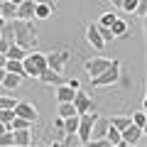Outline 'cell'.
Here are the masks:
<instances>
[{"label": "cell", "instance_id": "cell-25", "mask_svg": "<svg viewBox=\"0 0 147 147\" xmlns=\"http://www.w3.org/2000/svg\"><path fill=\"white\" fill-rule=\"evenodd\" d=\"M130 120L135 123L137 127H142V130H145V125H147V110H137V113H132Z\"/></svg>", "mask_w": 147, "mask_h": 147}, {"label": "cell", "instance_id": "cell-36", "mask_svg": "<svg viewBox=\"0 0 147 147\" xmlns=\"http://www.w3.org/2000/svg\"><path fill=\"white\" fill-rule=\"evenodd\" d=\"M110 5L115 7V10H120V5H123V0H110Z\"/></svg>", "mask_w": 147, "mask_h": 147}, {"label": "cell", "instance_id": "cell-12", "mask_svg": "<svg viewBox=\"0 0 147 147\" xmlns=\"http://www.w3.org/2000/svg\"><path fill=\"white\" fill-rule=\"evenodd\" d=\"M17 20H34V0H22L17 5Z\"/></svg>", "mask_w": 147, "mask_h": 147}, {"label": "cell", "instance_id": "cell-33", "mask_svg": "<svg viewBox=\"0 0 147 147\" xmlns=\"http://www.w3.org/2000/svg\"><path fill=\"white\" fill-rule=\"evenodd\" d=\"M135 15L140 17V20H142V17L147 15V0H137V7H135Z\"/></svg>", "mask_w": 147, "mask_h": 147}, {"label": "cell", "instance_id": "cell-19", "mask_svg": "<svg viewBox=\"0 0 147 147\" xmlns=\"http://www.w3.org/2000/svg\"><path fill=\"white\" fill-rule=\"evenodd\" d=\"M0 15L5 17V20H15L17 5H15V3H10V0H3V3H0Z\"/></svg>", "mask_w": 147, "mask_h": 147}, {"label": "cell", "instance_id": "cell-43", "mask_svg": "<svg viewBox=\"0 0 147 147\" xmlns=\"http://www.w3.org/2000/svg\"><path fill=\"white\" fill-rule=\"evenodd\" d=\"M0 3H3V0H0Z\"/></svg>", "mask_w": 147, "mask_h": 147}, {"label": "cell", "instance_id": "cell-41", "mask_svg": "<svg viewBox=\"0 0 147 147\" xmlns=\"http://www.w3.org/2000/svg\"><path fill=\"white\" fill-rule=\"evenodd\" d=\"M5 22H7V20H5V17H3V15H0V27H3V25H5Z\"/></svg>", "mask_w": 147, "mask_h": 147}, {"label": "cell", "instance_id": "cell-34", "mask_svg": "<svg viewBox=\"0 0 147 147\" xmlns=\"http://www.w3.org/2000/svg\"><path fill=\"white\" fill-rule=\"evenodd\" d=\"M135 7H137V0H123L120 10L123 12H135Z\"/></svg>", "mask_w": 147, "mask_h": 147}, {"label": "cell", "instance_id": "cell-21", "mask_svg": "<svg viewBox=\"0 0 147 147\" xmlns=\"http://www.w3.org/2000/svg\"><path fill=\"white\" fill-rule=\"evenodd\" d=\"M110 32H113V37H127V22L120 20V17H115L113 25H110Z\"/></svg>", "mask_w": 147, "mask_h": 147}, {"label": "cell", "instance_id": "cell-13", "mask_svg": "<svg viewBox=\"0 0 147 147\" xmlns=\"http://www.w3.org/2000/svg\"><path fill=\"white\" fill-rule=\"evenodd\" d=\"M12 137H15V145H17V147L32 145V127H20V130H12Z\"/></svg>", "mask_w": 147, "mask_h": 147}, {"label": "cell", "instance_id": "cell-42", "mask_svg": "<svg viewBox=\"0 0 147 147\" xmlns=\"http://www.w3.org/2000/svg\"><path fill=\"white\" fill-rule=\"evenodd\" d=\"M10 3H15V5H20V3H22V0H10Z\"/></svg>", "mask_w": 147, "mask_h": 147}, {"label": "cell", "instance_id": "cell-38", "mask_svg": "<svg viewBox=\"0 0 147 147\" xmlns=\"http://www.w3.org/2000/svg\"><path fill=\"white\" fill-rule=\"evenodd\" d=\"M5 59H7V57H5L3 52H0V66H5Z\"/></svg>", "mask_w": 147, "mask_h": 147}, {"label": "cell", "instance_id": "cell-26", "mask_svg": "<svg viewBox=\"0 0 147 147\" xmlns=\"http://www.w3.org/2000/svg\"><path fill=\"white\" fill-rule=\"evenodd\" d=\"M34 123L32 120H27V118H20V115H15L12 118V123H10V130H20V127H32Z\"/></svg>", "mask_w": 147, "mask_h": 147}, {"label": "cell", "instance_id": "cell-8", "mask_svg": "<svg viewBox=\"0 0 147 147\" xmlns=\"http://www.w3.org/2000/svg\"><path fill=\"white\" fill-rule=\"evenodd\" d=\"M12 110H15V115L27 118V120H32V123H37V118H39V110H37V105L30 103V100H17Z\"/></svg>", "mask_w": 147, "mask_h": 147}, {"label": "cell", "instance_id": "cell-9", "mask_svg": "<svg viewBox=\"0 0 147 147\" xmlns=\"http://www.w3.org/2000/svg\"><path fill=\"white\" fill-rule=\"evenodd\" d=\"M108 64H110V59H105V57H93V59H86L84 69H86V74H88L91 79H93V76H98L100 71L108 69Z\"/></svg>", "mask_w": 147, "mask_h": 147}, {"label": "cell", "instance_id": "cell-20", "mask_svg": "<svg viewBox=\"0 0 147 147\" xmlns=\"http://www.w3.org/2000/svg\"><path fill=\"white\" fill-rule=\"evenodd\" d=\"M5 71H12L17 76L25 79V66H22V59H5Z\"/></svg>", "mask_w": 147, "mask_h": 147}, {"label": "cell", "instance_id": "cell-3", "mask_svg": "<svg viewBox=\"0 0 147 147\" xmlns=\"http://www.w3.org/2000/svg\"><path fill=\"white\" fill-rule=\"evenodd\" d=\"M22 66H25V76L37 79V76L47 69V54H42V52H27V57L22 59Z\"/></svg>", "mask_w": 147, "mask_h": 147}, {"label": "cell", "instance_id": "cell-32", "mask_svg": "<svg viewBox=\"0 0 147 147\" xmlns=\"http://www.w3.org/2000/svg\"><path fill=\"white\" fill-rule=\"evenodd\" d=\"M15 96H0V108H15Z\"/></svg>", "mask_w": 147, "mask_h": 147}, {"label": "cell", "instance_id": "cell-16", "mask_svg": "<svg viewBox=\"0 0 147 147\" xmlns=\"http://www.w3.org/2000/svg\"><path fill=\"white\" fill-rule=\"evenodd\" d=\"M20 84H22V76H17V74H12V71H5V76H3V84H0V86H5L7 91H15Z\"/></svg>", "mask_w": 147, "mask_h": 147}, {"label": "cell", "instance_id": "cell-29", "mask_svg": "<svg viewBox=\"0 0 147 147\" xmlns=\"http://www.w3.org/2000/svg\"><path fill=\"white\" fill-rule=\"evenodd\" d=\"M96 27H98V34L103 37V42H105V44L115 39V37H113V32H110V27H105V25H98V22H96Z\"/></svg>", "mask_w": 147, "mask_h": 147}, {"label": "cell", "instance_id": "cell-31", "mask_svg": "<svg viewBox=\"0 0 147 147\" xmlns=\"http://www.w3.org/2000/svg\"><path fill=\"white\" fill-rule=\"evenodd\" d=\"M115 17H118L115 12H103V15H100V20H98V25H105V27H110Z\"/></svg>", "mask_w": 147, "mask_h": 147}, {"label": "cell", "instance_id": "cell-17", "mask_svg": "<svg viewBox=\"0 0 147 147\" xmlns=\"http://www.w3.org/2000/svg\"><path fill=\"white\" fill-rule=\"evenodd\" d=\"M74 93H76V91H74L69 84H59L57 86V100H59V103H64V100H74Z\"/></svg>", "mask_w": 147, "mask_h": 147}, {"label": "cell", "instance_id": "cell-37", "mask_svg": "<svg viewBox=\"0 0 147 147\" xmlns=\"http://www.w3.org/2000/svg\"><path fill=\"white\" fill-rule=\"evenodd\" d=\"M34 3H47V5H52V7H57V0H34Z\"/></svg>", "mask_w": 147, "mask_h": 147}, {"label": "cell", "instance_id": "cell-23", "mask_svg": "<svg viewBox=\"0 0 147 147\" xmlns=\"http://www.w3.org/2000/svg\"><path fill=\"white\" fill-rule=\"evenodd\" d=\"M74 113H76V108H74L71 100H64V103H59V108H57L59 118H69V115H74ZM76 115H79V113H76Z\"/></svg>", "mask_w": 147, "mask_h": 147}, {"label": "cell", "instance_id": "cell-7", "mask_svg": "<svg viewBox=\"0 0 147 147\" xmlns=\"http://www.w3.org/2000/svg\"><path fill=\"white\" fill-rule=\"evenodd\" d=\"M74 108H76V113H91V110H96V103H93V98H91L88 93H86V91H76V93H74Z\"/></svg>", "mask_w": 147, "mask_h": 147}, {"label": "cell", "instance_id": "cell-24", "mask_svg": "<svg viewBox=\"0 0 147 147\" xmlns=\"http://www.w3.org/2000/svg\"><path fill=\"white\" fill-rule=\"evenodd\" d=\"M59 142H61L64 147H76V145H81V142H79V135H76V132H64V137H61Z\"/></svg>", "mask_w": 147, "mask_h": 147}, {"label": "cell", "instance_id": "cell-6", "mask_svg": "<svg viewBox=\"0 0 147 147\" xmlns=\"http://www.w3.org/2000/svg\"><path fill=\"white\" fill-rule=\"evenodd\" d=\"M142 127H137L135 123H127L125 127L120 130V147H132V145H137V142L142 140Z\"/></svg>", "mask_w": 147, "mask_h": 147}, {"label": "cell", "instance_id": "cell-39", "mask_svg": "<svg viewBox=\"0 0 147 147\" xmlns=\"http://www.w3.org/2000/svg\"><path fill=\"white\" fill-rule=\"evenodd\" d=\"M3 76H5V66H0V84H3Z\"/></svg>", "mask_w": 147, "mask_h": 147}, {"label": "cell", "instance_id": "cell-35", "mask_svg": "<svg viewBox=\"0 0 147 147\" xmlns=\"http://www.w3.org/2000/svg\"><path fill=\"white\" fill-rule=\"evenodd\" d=\"M66 84H69V86H71V88H74V91H79V88H81V81H79V79H69V81H66Z\"/></svg>", "mask_w": 147, "mask_h": 147}, {"label": "cell", "instance_id": "cell-2", "mask_svg": "<svg viewBox=\"0 0 147 147\" xmlns=\"http://www.w3.org/2000/svg\"><path fill=\"white\" fill-rule=\"evenodd\" d=\"M120 74H123L120 61H118V59H110L108 69H105V71H100L98 76H93L91 81H93L96 88H105V86H115L118 81H120Z\"/></svg>", "mask_w": 147, "mask_h": 147}, {"label": "cell", "instance_id": "cell-14", "mask_svg": "<svg viewBox=\"0 0 147 147\" xmlns=\"http://www.w3.org/2000/svg\"><path fill=\"white\" fill-rule=\"evenodd\" d=\"M54 10L57 7L47 5V3H34V20H49L54 15Z\"/></svg>", "mask_w": 147, "mask_h": 147}, {"label": "cell", "instance_id": "cell-40", "mask_svg": "<svg viewBox=\"0 0 147 147\" xmlns=\"http://www.w3.org/2000/svg\"><path fill=\"white\" fill-rule=\"evenodd\" d=\"M5 130H10V127H7L5 123H0V132H5Z\"/></svg>", "mask_w": 147, "mask_h": 147}, {"label": "cell", "instance_id": "cell-10", "mask_svg": "<svg viewBox=\"0 0 147 147\" xmlns=\"http://www.w3.org/2000/svg\"><path fill=\"white\" fill-rule=\"evenodd\" d=\"M86 42H88L93 49H98V52H100V49H105V42H103V37L98 34V27H96L93 22H91V25L86 27Z\"/></svg>", "mask_w": 147, "mask_h": 147}, {"label": "cell", "instance_id": "cell-30", "mask_svg": "<svg viewBox=\"0 0 147 147\" xmlns=\"http://www.w3.org/2000/svg\"><path fill=\"white\" fill-rule=\"evenodd\" d=\"M15 145V137H12V130L0 132V147H12Z\"/></svg>", "mask_w": 147, "mask_h": 147}, {"label": "cell", "instance_id": "cell-18", "mask_svg": "<svg viewBox=\"0 0 147 147\" xmlns=\"http://www.w3.org/2000/svg\"><path fill=\"white\" fill-rule=\"evenodd\" d=\"M27 52H32V49H25V47H20V44L12 42L10 47H7L5 57H7V59H25V57H27Z\"/></svg>", "mask_w": 147, "mask_h": 147}, {"label": "cell", "instance_id": "cell-28", "mask_svg": "<svg viewBox=\"0 0 147 147\" xmlns=\"http://www.w3.org/2000/svg\"><path fill=\"white\" fill-rule=\"evenodd\" d=\"M12 118H15V110H12V108H0V123H5V125L10 127Z\"/></svg>", "mask_w": 147, "mask_h": 147}, {"label": "cell", "instance_id": "cell-22", "mask_svg": "<svg viewBox=\"0 0 147 147\" xmlns=\"http://www.w3.org/2000/svg\"><path fill=\"white\" fill-rule=\"evenodd\" d=\"M105 140L110 142V147H120V130L113 127L110 123H108V130H105Z\"/></svg>", "mask_w": 147, "mask_h": 147}, {"label": "cell", "instance_id": "cell-27", "mask_svg": "<svg viewBox=\"0 0 147 147\" xmlns=\"http://www.w3.org/2000/svg\"><path fill=\"white\" fill-rule=\"evenodd\" d=\"M108 123L113 127H118V130H123V127H125L127 123H132V120H130V115H115V118H108Z\"/></svg>", "mask_w": 147, "mask_h": 147}, {"label": "cell", "instance_id": "cell-4", "mask_svg": "<svg viewBox=\"0 0 147 147\" xmlns=\"http://www.w3.org/2000/svg\"><path fill=\"white\" fill-rule=\"evenodd\" d=\"M93 120H96V110H91V113H81V115H79V127H76V135H79V142H81V145H88V142H91Z\"/></svg>", "mask_w": 147, "mask_h": 147}, {"label": "cell", "instance_id": "cell-1", "mask_svg": "<svg viewBox=\"0 0 147 147\" xmlns=\"http://www.w3.org/2000/svg\"><path fill=\"white\" fill-rule=\"evenodd\" d=\"M7 25V30H10V34H12V42L15 44H20V47H25V49H34L37 47V42H39V32H37V27H34V22L32 20H7L5 22Z\"/></svg>", "mask_w": 147, "mask_h": 147}, {"label": "cell", "instance_id": "cell-11", "mask_svg": "<svg viewBox=\"0 0 147 147\" xmlns=\"http://www.w3.org/2000/svg\"><path fill=\"white\" fill-rule=\"evenodd\" d=\"M37 79L42 81L44 86H59V84H64V79H61V74L59 71H54V69H44L42 74H39V76H37Z\"/></svg>", "mask_w": 147, "mask_h": 147}, {"label": "cell", "instance_id": "cell-15", "mask_svg": "<svg viewBox=\"0 0 147 147\" xmlns=\"http://www.w3.org/2000/svg\"><path fill=\"white\" fill-rule=\"evenodd\" d=\"M105 130H108V118H98V115H96L93 130H91V140H96V137H105Z\"/></svg>", "mask_w": 147, "mask_h": 147}, {"label": "cell", "instance_id": "cell-5", "mask_svg": "<svg viewBox=\"0 0 147 147\" xmlns=\"http://www.w3.org/2000/svg\"><path fill=\"white\" fill-rule=\"evenodd\" d=\"M69 59H71V52H69V49H57V52L47 54V66L54 69V71H59V74H64Z\"/></svg>", "mask_w": 147, "mask_h": 147}]
</instances>
